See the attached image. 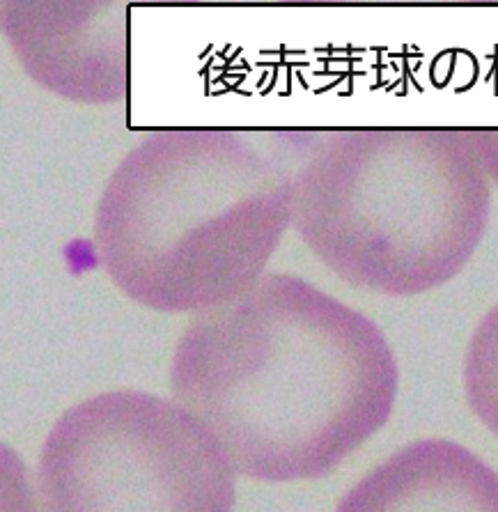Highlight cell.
I'll return each instance as SVG.
<instances>
[{
  "mask_svg": "<svg viewBox=\"0 0 498 512\" xmlns=\"http://www.w3.org/2000/svg\"><path fill=\"white\" fill-rule=\"evenodd\" d=\"M398 389L384 331L290 274L193 313L170 361V398L260 483L329 476L388 423Z\"/></svg>",
  "mask_w": 498,
  "mask_h": 512,
  "instance_id": "1",
  "label": "cell"
},
{
  "mask_svg": "<svg viewBox=\"0 0 498 512\" xmlns=\"http://www.w3.org/2000/svg\"><path fill=\"white\" fill-rule=\"evenodd\" d=\"M292 200L294 173L239 131L157 129L108 177L95 248L124 297L193 315L267 274Z\"/></svg>",
  "mask_w": 498,
  "mask_h": 512,
  "instance_id": "2",
  "label": "cell"
},
{
  "mask_svg": "<svg viewBox=\"0 0 498 512\" xmlns=\"http://www.w3.org/2000/svg\"><path fill=\"white\" fill-rule=\"evenodd\" d=\"M489 209L492 182L464 127L340 129L294 173L301 242L340 281L384 297L453 281Z\"/></svg>",
  "mask_w": 498,
  "mask_h": 512,
  "instance_id": "3",
  "label": "cell"
},
{
  "mask_svg": "<svg viewBox=\"0 0 498 512\" xmlns=\"http://www.w3.org/2000/svg\"><path fill=\"white\" fill-rule=\"evenodd\" d=\"M237 471L214 432L173 398L106 391L69 407L35 471L49 512H228Z\"/></svg>",
  "mask_w": 498,
  "mask_h": 512,
  "instance_id": "4",
  "label": "cell"
},
{
  "mask_svg": "<svg viewBox=\"0 0 498 512\" xmlns=\"http://www.w3.org/2000/svg\"><path fill=\"white\" fill-rule=\"evenodd\" d=\"M147 5L200 0H3L0 33L40 88L74 104L108 106L129 95V14Z\"/></svg>",
  "mask_w": 498,
  "mask_h": 512,
  "instance_id": "5",
  "label": "cell"
},
{
  "mask_svg": "<svg viewBox=\"0 0 498 512\" xmlns=\"http://www.w3.org/2000/svg\"><path fill=\"white\" fill-rule=\"evenodd\" d=\"M338 510L498 512V473L455 441H416L363 476Z\"/></svg>",
  "mask_w": 498,
  "mask_h": 512,
  "instance_id": "6",
  "label": "cell"
},
{
  "mask_svg": "<svg viewBox=\"0 0 498 512\" xmlns=\"http://www.w3.org/2000/svg\"><path fill=\"white\" fill-rule=\"evenodd\" d=\"M462 384L473 416L498 439V304L473 331L464 354Z\"/></svg>",
  "mask_w": 498,
  "mask_h": 512,
  "instance_id": "7",
  "label": "cell"
},
{
  "mask_svg": "<svg viewBox=\"0 0 498 512\" xmlns=\"http://www.w3.org/2000/svg\"><path fill=\"white\" fill-rule=\"evenodd\" d=\"M37 503L35 473L23 457L0 441V512H30Z\"/></svg>",
  "mask_w": 498,
  "mask_h": 512,
  "instance_id": "8",
  "label": "cell"
},
{
  "mask_svg": "<svg viewBox=\"0 0 498 512\" xmlns=\"http://www.w3.org/2000/svg\"><path fill=\"white\" fill-rule=\"evenodd\" d=\"M471 136L476 141L489 182L498 186V127H476L471 129Z\"/></svg>",
  "mask_w": 498,
  "mask_h": 512,
  "instance_id": "9",
  "label": "cell"
},
{
  "mask_svg": "<svg viewBox=\"0 0 498 512\" xmlns=\"http://www.w3.org/2000/svg\"><path fill=\"white\" fill-rule=\"evenodd\" d=\"M294 7H356V5H457V0H278Z\"/></svg>",
  "mask_w": 498,
  "mask_h": 512,
  "instance_id": "10",
  "label": "cell"
},
{
  "mask_svg": "<svg viewBox=\"0 0 498 512\" xmlns=\"http://www.w3.org/2000/svg\"><path fill=\"white\" fill-rule=\"evenodd\" d=\"M459 5H478V7H498V0H457Z\"/></svg>",
  "mask_w": 498,
  "mask_h": 512,
  "instance_id": "11",
  "label": "cell"
},
{
  "mask_svg": "<svg viewBox=\"0 0 498 512\" xmlns=\"http://www.w3.org/2000/svg\"><path fill=\"white\" fill-rule=\"evenodd\" d=\"M0 5H3V0H0Z\"/></svg>",
  "mask_w": 498,
  "mask_h": 512,
  "instance_id": "12",
  "label": "cell"
}]
</instances>
